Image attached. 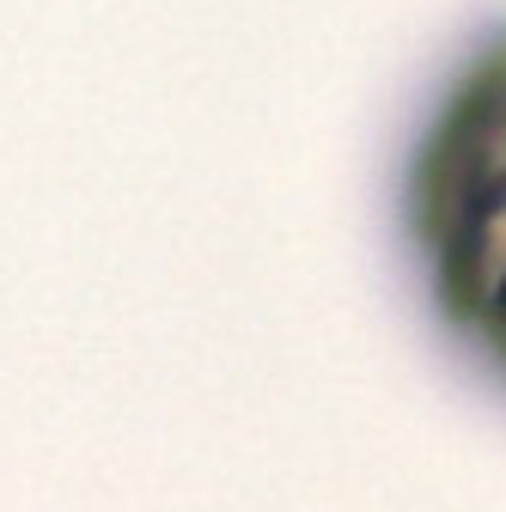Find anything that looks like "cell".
<instances>
[{
    "label": "cell",
    "mask_w": 506,
    "mask_h": 512,
    "mask_svg": "<svg viewBox=\"0 0 506 512\" xmlns=\"http://www.w3.org/2000/svg\"><path fill=\"white\" fill-rule=\"evenodd\" d=\"M397 238L433 330L506 391V0L464 31L409 122Z\"/></svg>",
    "instance_id": "1"
}]
</instances>
